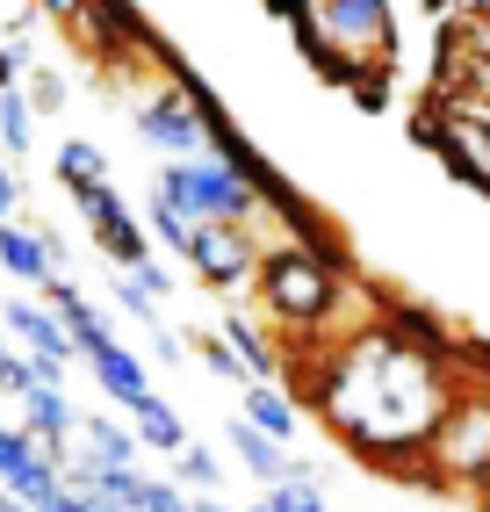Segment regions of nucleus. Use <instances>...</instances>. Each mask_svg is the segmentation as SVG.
<instances>
[{"label": "nucleus", "instance_id": "1", "mask_svg": "<svg viewBox=\"0 0 490 512\" xmlns=\"http://www.w3.org/2000/svg\"><path fill=\"white\" fill-rule=\"evenodd\" d=\"M454 375L447 354L411 347L397 325H368L318 368V404L346 448H361L368 462H411L433 455V433L454 412Z\"/></svg>", "mask_w": 490, "mask_h": 512}, {"label": "nucleus", "instance_id": "2", "mask_svg": "<svg viewBox=\"0 0 490 512\" xmlns=\"http://www.w3.org/2000/svg\"><path fill=\"white\" fill-rule=\"evenodd\" d=\"M260 296L282 325H318L339 303V253H318V246L267 253L260 260Z\"/></svg>", "mask_w": 490, "mask_h": 512}, {"label": "nucleus", "instance_id": "3", "mask_svg": "<svg viewBox=\"0 0 490 512\" xmlns=\"http://www.w3.org/2000/svg\"><path fill=\"white\" fill-rule=\"evenodd\" d=\"M159 195L173 210H188L195 224H245L260 210V188L245 174H231L224 159H173L159 174Z\"/></svg>", "mask_w": 490, "mask_h": 512}, {"label": "nucleus", "instance_id": "4", "mask_svg": "<svg viewBox=\"0 0 490 512\" xmlns=\"http://www.w3.org/2000/svg\"><path fill=\"white\" fill-rule=\"evenodd\" d=\"M433 476L447 484H490V390H462L447 426L433 433Z\"/></svg>", "mask_w": 490, "mask_h": 512}, {"label": "nucleus", "instance_id": "5", "mask_svg": "<svg viewBox=\"0 0 490 512\" xmlns=\"http://www.w3.org/2000/svg\"><path fill=\"white\" fill-rule=\"evenodd\" d=\"M73 202H80V217H87V231H94V246L109 253L123 275L152 260V253H145V224L123 210V195H116L109 181H80V188H73Z\"/></svg>", "mask_w": 490, "mask_h": 512}, {"label": "nucleus", "instance_id": "6", "mask_svg": "<svg viewBox=\"0 0 490 512\" xmlns=\"http://www.w3.org/2000/svg\"><path fill=\"white\" fill-rule=\"evenodd\" d=\"M137 138L173 152V159H202L209 152V109H195L188 94H159L137 109Z\"/></svg>", "mask_w": 490, "mask_h": 512}, {"label": "nucleus", "instance_id": "7", "mask_svg": "<svg viewBox=\"0 0 490 512\" xmlns=\"http://www.w3.org/2000/svg\"><path fill=\"white\" fill-rule=\"evenodd\" d=\"M0 325H8V339H22V354H37L51 368H65L80 354L73 347V325H65L51 303H37V296H8V303H0Z\"/></svg>", "mask_w": 490, "mask_h": 512}, {"label": "nucleus", "instance_id": "8", "mask_svg": "<svg viewBox=\"0 0 490 512\" xmlns=\"http://www.w3.org/2000/svg\"><path fill=\"white\" fill-rule=\"evenodd\" d=\"M188 267H195L209 289H245V275H253V246H245V224H195Z\"/></svg>", "mask_w": 490, "mask_h": 512}, {"label": "nucleus", "instance_id": "9", "mask_svg": "<svg viewBox=\"0 0 490 512\" xmlns=\"http://www.w3.org/2000/svg\"><path fill=\"white\" fill-rule=\"evenodd\" d=\"M0 267L29 289H51L58 282V246L51 231H29V224H0Z\"/></svg>", "mask_w": 490, "mask_h": 512}, {"label": "nucleus", "instance_id": "10", "mask_svg": "<svg viewBox=\"0 0 490 512\" xmlns=\"http://www.w3.org/2000/svg\"><path fill=\"white\" fill-rule=\"evenodd\" d=\"M231 448H238V462L260 476L267 491H282V484H296L303 476V462L289 455V440H274V433H260L253 419H231Z\"/></svg>", "mask_w": 490, "mask_h": 512}, {"label": "nucleus", "instance_id": "11", "mask_svg": "<svg viewBox=\"0 0 490 512\" xmlns=\"http://www.w3.org/2000/svg\"><path fill=\"white\" fill-rule=\"evenodd\" d=\"M87 368H94L101 397H116L123 412H137V404H145V397H159V390L145 383V361H137V354L123 347V339H116V347H101V354H87Z\"/></svg>", "mask_w": 490, "mask_h": 512}, {"label": "nucleus", "instance_id": "12", "mask_svg": "<svg viewBox=\"0 0 490 512\" xmlns=\"http://www.w3.org/2000/svg\"><path fill=\"white\" fill-rule=\"evenodd\" d=\"M80 440H87V462L94 469H137V455H145L137 426H116L109 412H87L80 419Z\"/></svg>", "mask_w": 490, "mask_h": 512}, {"label": "nucleus", "instance_id": "13", "mask_svg": "<svg viewBox=\"0 0 490 512\" xmlns=\"http://www.w3.org/2000/svg\"><path fill=\"white\" fill-rule=\"evenodd\" d=\"M130 426H137V440H145L152 455H181V448H188V426H181V412H173L166 397H145V404L130 412Z\"/></svg>", "mask_w": 490, "mask_h": 512}, {"label": "nucleus", "instance_id": "14", "mask_svg": "<svg viewBox=\"0 0 490 512\" xmlns=\"http://www.w3.org/2000/svg\"><path fill=\"white\" fill-rule=\"evenodd\" d=\"M245 419H253L260 433H274V440H296V404L274 390V383H253V390H245Z\"/></svg>", "mask_w": 490, "mask_h": 512}, {"label": "nucleus", "instance_id": "15", "mask_svg": "<svg viewBox=\"0 0 490 512\" xmlns=\"http://www.w3.org/2000/svg\"><path fill=\"white\" fill-rule=\"evenodd\" d=\"M173 484H181V491H195V498H217V484H224V462L188 440V448L173 455Z\"/></svg>", "mask_w": 490, "mask_h": 512}, {"label": "nucleus", "instance_id": "16", "mask_svg": "<svg viewBox=\"0 0 490 512\" xmlns=\"http://www.w3.org/2000/svg\"><path fill=\"white\" fill-rule=\"evenodd\" d=\"M224 339H231V347H238V361H245V368H253V383H267V375H274V368H282V361H274V347H267V339H260V325H253V318H224Z\"/></svg>", "mask_w": 490, "mask_h": 512}, {"label": "nucleus", "instance_id": "17", "mask_svg": "<svg viewBox=\"0 0 490 512\" xmlns=\"http://www.w3.org/2000/svg\"><path fill=\"white\" fill-rule=\"evenodd\" d=\"M58 181H65V188H80V181H109V159H101L94 145L73 138V145H58Z\"/></svg>", "mask_w": 490, "mask_h": 512}, {"label": "nucleus", "instance_id": "18", "mask_svg": "<svg viewBox=\"0 0 490 512\" xmlns=\"http://www.w3.org/2000/svg\"><path fill=\"white\" fill-rule=\"evenodd\" d=\"M152 231H159V246H173V253L188 260V246H195V217H188V210H173V202L159 195V202H152Z\"/></svg>", "mask_w": 490, "mask_h": 512}, {"label": "nucleus", "instance_id": "19", "mask_svg": "<svg viewBox=\"0 0 490 512\" xmlns=\"http://www.w3.org/2000/svg\"><path fill=\"white\" fill-rule=\"evenodd\" d=\"M116 303H123V311H130L137 325H145V339H152V332H166V325H159V296H152L145 282H137V275H123V282H116Z\"/></svg>", "mask_w": 490, "mask_h": 512}, {"label": "nucleus", "instance_id": "20", "mask_svg": "<svg viewBox=\"0 0 490 512\" xmlns=\"http://www.w3.org/2000/svg\"><path fill=\"white\" fill-rule=\"evenodd\" d=\"M137 512H195V491H181L173 476H145V505Z\"/></svg>", "mask_w": 490, "mask_h": 512}, {"label": "nucleus", "instance_id": "21", "mask_svg": "<svg viewBox=\"0 0 490 512\" xmlns=\"http://www.w3.org/2000/svg\"><path fill=\"white\" fill-rule=\"evenodd\" d=\"M0 145H8V152H29V101H22V94H0Z\"/></svg>", "mask_w": 490, "mask_h": 512}, {"label": "nucleus", "instance_id": "22", "mask_svg": "<svg viewBox=\"0 0 490 512\" xmlns=\"http://www.w3.org/2000/svg\"><path fill=\"white\" fill-rule=\"evenodd\" d=\"M29 94H37L44 109H58V101H65V80H58V73H29Z\"/></svg>", "mask_w": 490, "mask_h": 512}, {"label": "nucleus", "instance_id": "23", "mask_svg": "<svg viewBox=\"0 0 490 512\" xmlns=\"http://www.w3.org/2000/svg\"><path fill=\"white\" fill-rule=\"evenodd\" d=\"M130 275H137V282H145L152 296H166V289H173V282H166V267H159V260H145V267H130Z\"/></svg>", "mask_w": 490, "mask_h": 512}, {"label": "nucleus", "instance_id": "24", "mask_svg": "<svg viewBox=\"0 0 490 512\" xmlns=\"http://www.w3.org/2000/svg\"><path fill=\"white\" fill-rule=\"evenodd\" d=\"M29 51H8V44H0V94H15V65H22Z\"/></svg>", "mask_w": 490, "mask_h": 512}, {"label": "nucleus", "instance_id": "25", "mask_svg": "<svg viewBox=\"0 0 490 512\" xmlns=\"http://www.w3.org/2000/svg\"><path fill=\"white\" fill-rule=\"evenodd\" d=\"M15 210V174H0V217Z\"/></svg>", "mask_w": 490, "mask_h": 512}, {"label": "nucleus", "instance_id": "26", "mask_svg": "<svg viewBox=\"0 0 490 512\" xmlns=\"http://www.w3.org/2000/svg\"><path fill=\"white\" fill-rule=\"evenodd\" d=\"M44 15H80V0H37Z\"/></svg>", "mask_w": 490, "mask_h": 512}, {"label": "nucleus", "instance_id": "27", "mask_svg": "<svg viewBox=\"0 0 490 512\" xmlns=\"http://www.w3.org/2000/svg\"><path fill=\"white\" fill-rule=\"evenodd\" d=\"M267 8H282V15H296V22H303V15H310V0H267Z\"/></svg>", "mask_w": 490, "mask_h": 512}, {"label": "nucleus", "instance_id": "28", "mask_svg": "<svg viewBox=\"0 0 490 512\" xmlns=\"http://www.w3.org/2000/svg\"><path fill=\"white\" fill-rule=\"evenodd\" d=\"M195 512H231V505L224 498H195Z\"/></svg>", "mask_w": 490, "mask_h": 512}, {"label": "nucleus", "instance_id": "29", "mask_svg": "<svg viewBox=\"0 0 490 512\" xmlns=\"http://www.w3.org/2000/svg\"><path fill=\"white\" fill-rule=\"evenodd\" d=\"M253 512H282V505H274V498H260V505H253Z\"/></svg>", "mask_w": 490, "mask_h": 512}, {"label": "nucleus", "instance_id": "30", "mask_svg": "<svg viewBox=\"0 0 490 512\" xmlns=\"http://www.w3.org/2000/svg\"><path fill=\"white\" fill-rule=\"evenodd\" d=\"M0 347H8V325H0Z\"/></svg>", "mask_w": 490, "mask_h": 512}, {"label": "nucleus", "instance_id": "31", "mask_svg": "<svg viewBox=\"0 0 490 512\" xmlns=\"http://www.w3.org/2000/svg\"><path fill=\"white\" fill-rule=\"evenodd\" d=\"M426 8H447V0H426Z\"/></svg>", "mask_w": 490, "mask_h": 512}, {"label": "nucleus", "instance_id": "32", "mask_svg": "<svg viewBox=\"0 0 490 512\" xmlns=\"http://www.w3.org/2000/svg\"><path fill=\"white\" fill-rule=\"evenodd\" d=\"M0 426H8V419H0Z\"/></svg>", "mask_w": 490, "mask_h": 512}]
</instances>
